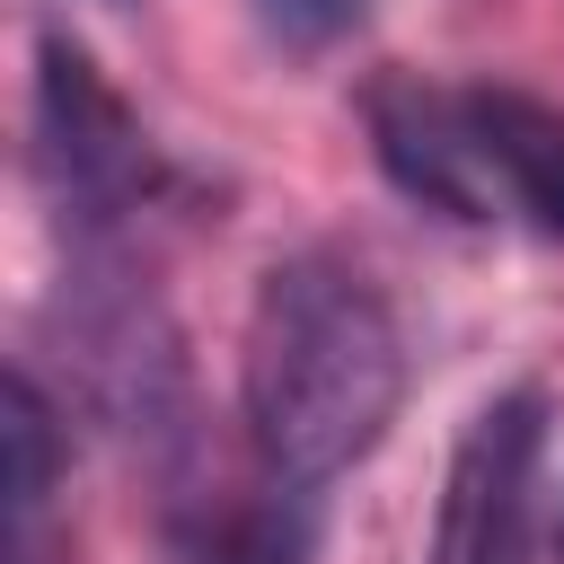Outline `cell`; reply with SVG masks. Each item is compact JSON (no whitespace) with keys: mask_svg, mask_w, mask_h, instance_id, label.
<instances>
[{"mask_svg":"<svg viewBox=\"0 0 564 564\" xmlns=\"http://www.w3.org/2000/svg\"><path fill=\"white\" fill-rule=\"evenodd\" d=\"M238 397L264 467L282 485H326L388 432L405 397V335L361 264L300 247L256 282Z\"/></svg>","mask_w":564,"mask_h":564,"instance_id":"cell-1","label":"cell"},{"mask_svg":"<svg viewBox=\"0 0 564 564\" xmlns=\"http://www.w3.org/2000/svg\"><path fill=\"white\" fill-rule=\"evenodd\" d=\"M35 150L79 229H115L150 194V132L70 35H35Z\"/></svg>","mask_w":564,"mask_h":564,"instance_id":"cell-2","label":"cell"},{"mask_svg":"<svg viewBox=\"0 0 564 564\" xmlns=\"http://www.w3.org/2000/svg\"><path fill=\"white\" fill-rule=\"evenodd\" d=\"M538 449H546V397L538 388H502L494 405H476L458 449H449L423 564H529Z\"/></svg>","mask_w":564,"mask_h":564,"instance_id":"cell-3","label":"cell"},{"mask_svg":"<svg viewBox=\"0 0 564 564\" xmlns=\"http://www.w3.org/2000/svg\"><path fill=\"white\" fill-rule=\"evenodd\" d=\"M361 123H370V150L397 176V194H414L423 212H441V220H502L511 212V194L485 159V132L467 115V88L379 70L361 88Z\"/></svg>","mask_w":564,"mask_h":564,"instance_id":"cell-4","label":"cell"},{"mask_svg":"<svg viewBox=\"0 0 564 564\" xmlns=\"http://www.w3.org/2000/svg\"><path fill=\"white\" fill-rule=\"evenodd\" d=\"M467 115L485 132V159H494L511 212L564 238V115L520 88H467Z\"/></svg>","mask_w":564,"mask_h":564,"instance_id":"cell-5","label":"cell"},{"mask_svg":"<svg viewBox=\"0 0 564 564\" xmlns=\"http://www.w3.org/2000/svg\"><path fill=\"white\" fill-rule=\"evenodd\" d=\"M317 538V511H308V485H273L256 502H229L203 538H194V564H300Z\"/></svg>","mask_w":564,"mask_h":564,"instance_id":"cell-6","label":"cell"},{"mask_svg":"<svg viewBox=\"0 0 564 564\" xmlns=\"http://www.w3.org/2000/svg\"><path fill=\"white\" fill-rule=\"evenodd\" d=\"M0 441H9V520H35L44 511V494H53V458H62V441H53V405H44V388L26 379V370H9V388H0Z\"/></svg>","mask_w":564,"mask_h":564,"instance_id":"cell-7","label":"cell"},{"mask_svg":"<svg viewBox=\"0 0 564 564\" xmlns=\"http://www.w3.org/2000/svg\"><path fill=\"white\" fill-rule=\"evenodd\" d=\"M370 0H256V26L282 44V53H326L361 26Z\"/></svg>","mask_w":564,"mask_h":564,"instance_id":"cell-8","label":"cell"},{"mask_svg":"<svg viewBox=\"0 0 564 564\" xmlns=\"http://www.w3.org/2000/svg\"><path fill=\"white\" fill-rule=\"evenodd\" d=\"M555 546H564V511H555Z\"/></svg>","mask_w":564,"mask_h":564,"instance_id":"cell-9","label":"cell"}]
</instances>
